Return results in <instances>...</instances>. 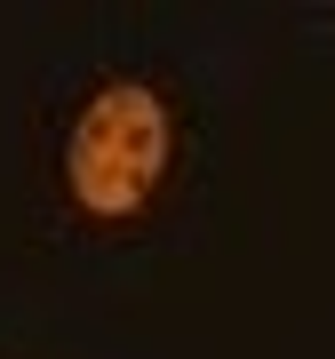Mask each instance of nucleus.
I'll use <instances>...</instances> for the list:
<instances>
[{"label":"nucleus","instance_id":"1","mask_svg":"<svg viewBox=\"0 0 335 359\" xmlns=\"http://www.w3.org/2000/svg\"><path fill=\"white\" fill-rule=\"evenodd\" d=\"M168 168V104L136 80H112V88L88 96V112L72 120V144H64V176H72V200L88 216H136L152 200Z\"/></svg>","mask_w":335,"mask_h":359}]
</instances>
